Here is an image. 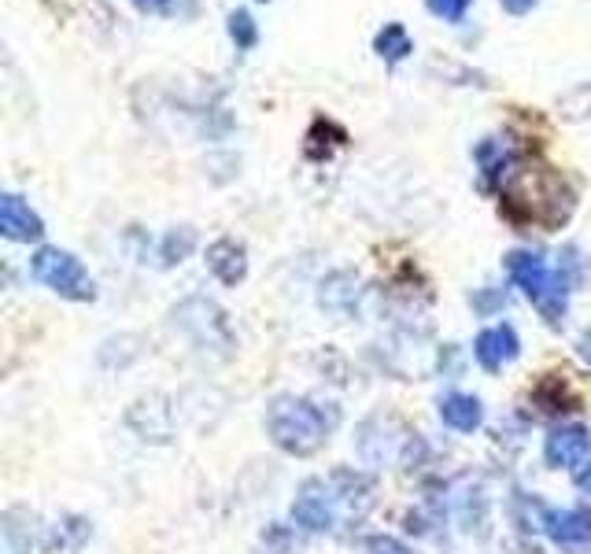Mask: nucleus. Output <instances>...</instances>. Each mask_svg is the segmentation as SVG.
Listing matches in <instances>:
<instances>
[{"label": "nucleus", "mask_w": 591, "mask_h": 554, "mask_svg": "<svg viewBox=\"0 0 591 554\" xmlns=\"http://www.w3.org/2000/svg\"><path fill=\"white\" fill-rule=\"evenodd\" d=\"M503 211L521 226L562 229L573 215V189L555 167L521 163L503 181Z\"/></svg>", "instance_id": "f257e3e1"}, {"label": "nucleus", "mask_w": 591, "mask_h": 554, "mask_svg": "<svg viewBox=\"0 0 591 554\" xmlns=\"http://www.w3.org/2000/svg\"><path fill=\"white\" fill-rule=\"evenodd\" d=\"M266 429L274 436V444L289 455H314L326 444V418L318 414V407L296 396L274 399V407L266 414Z\"/></svg>", "instance_id": "f03ea898"}, {"label": "nucleus", "mask_w": 591, "mask_h": 554, "mask_svg": "<svg viewBox=\"0 0 591 554\" xmlns=\"http://www.w3.org/2000/svg\"><path fill=\"white\" fill-rule=\"evenodd\" d=\"M507 270H510V277L518 281V289L540 307L543 318H547L551 326H558L562 314H566V296H569L566 270H562V266L551 270V266L543 263V255H532V252H510Z\"/></svg>", "instance_id": "7ed1b4c3"}, {"label": "nucleus", "mask_w": 591, "mask_h": 554, "mask_svg": "<svg viewBox=\"0 0 591 554\" xmlns=\"http://www.w3.org/2000/svg\"><path fill=\"white\" fill-rule=\"evenodd\" d=\"M340 484H344V477H333V481H307L303 484V492L296 495V503H292V518L300 521L307 532H326L337 525V510L340 506H348V510H355V488H362V477H351L348 473V488L340 492ZM359 514V510H355Z\"/></svg>", "instance_id": "20e7f679"}, {"label": "nucleus", "mask_w": 591, "mask_h": 554, "mask_svg": "<svg viewBox=\"0 0 591 554\" xmlns=\"http://www.w3.org/2000/svg\"><path fill=\"white\" fill-rule=\"evenodd\" d=\"M30 274L45 285V289L60 292L67 300H93V281L82 270V263L74 255L60 252V248H41L30 263Z\"/></svg>", "instance_id": "39448f33"}, {"label": "nucleus", "mask_w": 591, "mask_h": 554, "mask_svg": "<svg viewBox=\"0 0 591 554\" xmlns=\"http://www.w3.org/2000/svg\"><path fill=\"white\" fill-rule=\"evenodd\" d=\"M547 536L573 554H584L591 547V510H555L543 518Z\"/></svg>", "instance_id": "423d86ee"}, {"label": "nucleus", "mask_w": 591, "mask_h": 554, "mask_svg": "<svg viewBox=\"0 0 591 554\" xmlns=\"http://www.w3.org/2000/svg\"><path fill=\"white\" fill-rule=\"evenodd\" d=\"M473 351H477V362H481L484 370H499L510 359H518V333L510 326L484 329L481 337H477V344H473Z\"/></svg>", "instance_id": "0eeeda50"}, {"label": "nucleus", "mask_w": 591, "mask_h": 554, "mask_svg": "<svg viewBox=\"0 0 591 554\" xmlns=\"http://www.w3.org/2000/svg\"><path fill=\"white\" fill-rule=\"evenodd\" d=\"M0 233L4 237H12V241H37L45 226H41V218L30 211V204H23L19 196H4L0 200Z\"/></svg>", "instance_id": "6e6552de"}, {"label": "nucleus", "mask_w": 591, "mask_h": 554, "mask_svg": "<svg viewBox=\"0 0 591 554\" xmlns=\"http://www.w3.org/2000/svg\"><path fill=\"white\" fill-rule=\"evenodd\" d=\"M588 451H591L588 433H584L580 425H562V429H555V433L547 436V444H543V455H547L551 466H577Z\"/></svg>", "instance_id": "1a4fd4ad"}, {"label": "nucleus", "mask_w": 591, "mask_h": 554, "mask_svg": "<svg viewBox=\"0 0 591 554\" xmlns=\"http://www.w3.org/2000/svg\"><path fill=\"white\" fill-rule=\"evenodd\" d=\"M207 266L215 270L222 285H237V281H244L248 259H244V248L237 241H215L207 248Z\"/></svg>", "instance_id": "9d476101"}, {"label": "nucleus", "mask_w": 591, "mask_h": 554, "mask_svg": "<svg viewBox=\"0 0 591 554\" xmlns=\"http://www.w3.org/2000/svg\"><path fill=\"white\" fill-rule=\"evenodd\" d=\"M440 418H444L451 429H459V433H473L477 425H481V403L473 396H447L440 403Z\"/></svg>", "instance_id": "9b49d317"}, {"label": "nucleus", "mask_w": 591, "mask_h": 554, "mask_svg": "<svg viewBox=\"0 0 591 554\" xmlns=\"http://www.w3.org/2000/svg\"><path fill=\"white\" fill-rule=\"evenodd\" d=\"M477 163H481V185L492 193L495 185H499V178H503V167H507V145L495 141V137L481 141L477 145Z\"/></svg>", "instance_id": "f8f14e48"}, {"label": "nucleus", "mask_w": 591, "mask_h": 554, "mask_svg": "<svg viewBox=\"0 0 591 554\" xmlns=\"http://www.w3.org/2000/svg\"><path fill=\"white\" fill-rule=\"evenodd\" d=\"M374 49H377V56H385L388 63H399L403 56H411V37H407V30L399 23H388L385 30L374 37Z\"/></svg>", "instance_id": "ddd939ff"}, {"label": "nucleus", "mask_w": 591, "mask_h": 554, "mask_svg": "<svg viewBox=\"0 0 591 554\" xmlns=\"http://www.w3.org/2000/svg\"><path fill=\"white\" fill-rule=\"evenodd\" d=\"M230 37L237 41V49H252L259 30H255V19L248 12H233L230 15Z\"/></svg>", "instance_id": "4468645a"}, {"label": "nucleus", "mask_w": 591, "mask_h": 554, "mask_svg": "<svg viewBox=\"0 0 591 554\" xmlns=\"http://www.w3.org/2000/svg\"><path fill=\"white\" fill-rule=\"evenodd\" d=\"M429 4V12L447 19V23H462V15L470 8V0H425Z\"/></svg>", "instance_id": "2eb2a0df"}, {"label": "nucleus", "mask_w": 591, "mask_h": 554, "mask_svg": "<svg viewBox=\"0 0 591 554\" xmlns=\"http://www.w3.org/2000/svg\"><path fill=\"white\" fill-rule=\"evenodd\" d=\"M189 248H193V233L189 229H181V237L170 233L167 241H163V259L167 263H181V255H189Z\"/></svg>", "instance_id": "dca6fc26"}, {"label": "nucleus", "mask_w": 591, "mask_h": 554, "mask_svg": "<svg viewBox=\"0 0 591 554\" xmlns=\"http://www.w3.org/2000/svg\"><path fill=\"white\" fill-rule=\"evenodd\" d=\"M562 111H566L569 119H580V115H588V111H591V85H580V89H573V93L562 100Z\"/></svg>", "instance_id": "f3484780"}, {"label": "nucleus", "mask_w": 591, "mask_h": 554, "mask_svg": "<svg viewBox=\"0 0 591 554\" xmlns=\"http://www.w3.org/2000/svg\"><path fill=\"white\" fill-rule=\"evenodd\" d=\"M366 554H407V547L392 536H374V540H366Z\"/></svg>", "instance_id": "a211bd4d"}, {"label": "nucleus", "mask_w": 591, "mask_h": 554, "mask_svg": "<svg viewBox=\"0 0 591 554\" xmlns=\"http://www.w3.org/2000/svg\"><path fill=\"white\" fill-rule=\"evenodd\" d=\"M573 481H577L580 492H591V451L573 466Z\"/></svg>", "instance_id": "6ab92c4d"}, {"label": "nucleus", "mask_w": 591, "mask_h": 554, "mask_svg": "<svg viewBox=\"0 0 591 554\" xmlns=\"http://www.w3.org/2000/svg\"><path fill=\"white\" fill-rule=\"evenodd\" d=\"M503 300H507V292H484V296L473 300V307H477V311H495Z\"/></svg>", "instance_id": "aec40b11"}, {"label": "nucleus", "mask_w": 591, "mask_h": 554, "mask_svg": "<svg viewBox=\"0 0 591 554\" xmlns=\"http://www.w3.org/2000/svg\"><path fill=\"white\" fill-rule=\"evenodd\" d=\"M503 8H507L510 15H525L536 8V0H503Z\"/></svg>", "instance_id": "412c9836"}, {"label": "nucleus", "mask_w": 591, "mask_h": 554, "mask_svg": "<svg viewBox=\"0 0 591 554\" xmlns=\"http://www.w3.org/2000/svg\"><path fill=\"white\" fill-rule=\"evenodd\" d=\"M580 355H584V362L591 366V337H584V344H580Z\"/></svg>", "instance_id": "4be33fe9"}, {"label": "nucleus", "mask_w": 591, "mask_h": 554, "mask_svg": "<svg viewBox=\"0 0 591 554\" xmlns=\"http://www.w3.org/2000/svg\"><path fill=\"white\" fill-rule=\"evenodd\" d=\"M137 4H141V8H159L163 0H137Z\"/></svg>", "instance_id": "5701e85b"}]
</instances>
